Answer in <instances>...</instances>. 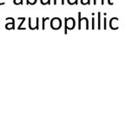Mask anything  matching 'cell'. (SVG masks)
<instances>
[{
    "mask_svg": "<svg viewBox=\"0 0 125 117\" xmlns=\"http://www.w3.org/2000/svg\"><path fill=\"white\" fill-rule=\"evenodd\" d=\"M75 26V20L73 18H65L64 33H67V29H72Z\"/></svg>",
    "mask_w": 125,
    "mask_h": 117,
    "instance_id": "obj_1",
    "label": "cell"
},
{
    "mask_svg": "<svg viewBox=\"0 0 125 117\" xmlns=\"http://www.w3.org/2000/svg\"><path fill=\"white\" fill-rule=\"evenodd\" d=\"M62 25L61 20L59 18H53L51 22V26L53 29H58Z\"/></svg>",
    "mask_w": 125,
    "mask_h": 117,
    "instance_id": "obj_2",
    "label": "cell"
},
{
    "mask_svg": "<svg viewBox=\"0 0 125 117\" xmlns=\"http://www.w3.org/2000/svg\"><path fill=\"white\" fill-rule=\"evenodd\" d=\"M29 29H38V23H39V19L36 18V23H32V19L31 18H29Z\"/></svg>",
    "mask_w": 125,
    "mask_h": 117,
    "instance_id": "obj_3",
    "label": "cell"
},
{
    "mask_svg": "<svg viewBox=\"0 0 125 117\" xmlns=\"http://www.w3.org/2000/svg\"><path fill=\"white\" fill-rule=\"evenodd\" d=\"M5 29L7 30H11V29H15V21L14 22H7L5 24Z\"/></svg>",
    "mask_w": 125,
    "mask_h": 117,
    "instance_id": "obj_4",
    "label": "cell"
},
{
    "mask_svg": "<svg viewBox=\"0 0 125 117\" xmlns=\"http://www.w3.org/2000/svg\"><path fill=\"white\" fill-rule=\"evenodd\" d=\"M18 20H21V22H20V23H19V25H18V29H26V28H24V27H22L23 26V24L24 23V21H25V19L26 18H18Z\"/></svg>",
    "mask_w": 125,
    "mask_h": 117,
    "instance_id": "obj_5",
    "label": "cell"
},
{
    "mask_svg": "<svg viewBox=\"0 0 125 117\" xmlns=\"http://www.w3.org/2000/svg\"><path fill=\"white\" fill-rule=\"evenodd\" d=\"M13 4L16 5H19V4H23V0H13Z\"/></svg>",
    "mask_w": 125,
    "mask_h": 117,
    "instance_id": "obj_6",
    "label": "cell"
},
{
    "mask_svg": "<svg viewBox=\"0 0 125 117\" xmlns=\"http://www.w3.org/2000/svg\"><path fill=\"white\" fill-rule=\"evenodd\" d=\"M37 0H26V4H31V5H34L36 4Z\"/></svg>",
    "mask_w": 125,
    "mask_h": 117,
    "instance_id": "obj_7",
    "label": "cell"
},
{
    "mask_svg": "<svg viewBox=\"0 0 125 117\" xmlns=\"http://www.w3.org/2000/svg\"><path fill=\"white\" fill-rule=\"evenodd\" d=\"M68 1V3L70 4H77V0H67Z\"/></svg>",
    "mask_w": 125,
    "mask_h": 117,
    "instance_id": "obj_8",
    "label": "cell"
},
{
    "mask_svg": "<svg viewBox=\"0 0 125 117\" xmlns=\"http://www.w3.org/2000/svg\"><path fill=\"white\" fill-rule=\"evenodd\" d=\"M5 21H7V22H14V21H15V19H14L13 18H6Z\"/></svg>",
    "mask_w": 125,
    "mask_h": 117,
    "instance_id": "obj_9",
    "label": "cell"
},
{
    "mask_svg": "<svg viewBox=\"0 0 125 117\" xmlns=\"http://www.w3.org/2000/svg\"><path fill=\"white\" fill-rule=\"evenodd\" d=\"M48 20H49V18H43V29H44V24H45V22L46 21H48Z\"/></svg>",
    "mask_w": 125,
    "mask_h": 117,
    "instance_id": "obj_10",
    "label": "cell"
},
{
    "mask_svg": "<svg viewBox=\"0 0 125 117\" xmlns=\"http://www.w3.org/2000/svg\"><path fill=\"white\" fill-rule=\"evenodd\" d=\"M4 4H5V2H4V0H0V5H4Z\"/></svg>",
    "mask_w": 125,
    "mask_h": 117,
    "instance_id": "obj_11",
    "label": "cell"
}]
</instances>
